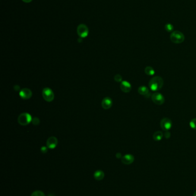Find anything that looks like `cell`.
Listing matches in <instances>:
<instances>
[{
    "mask_svg": "<svg viewBox=\"0 0 196 196\" xmlns=\"http://www.w3.org/2000/svg\"><path fill=\"white\" fill-rule=\"evenodd\" d=\"M164 82L163 79L159 76H154L149 82V87L153 91H158L163 86Z\"/></svg>",
    "mask_w": 196,
    "mask_h": 196,
    "instance_id": "6da1fadb",
    "label": "cell"
},
{
    "mask_svg": "<svg viewBox=\"0 0 196 196\" xmlns=\"http://www.w3.org/2000/svg\"><path fill=\"white\" fill-rule=\"evenodd\" d=\"M170 40L174 44H181L185 40V36L179 31H174L170 35Z\"/></svg>",
    "mask_w": 196,
    "mask_h": 196,
    "instance_id": "7a4b0ae2",
    "label": "cell"
},
{
    "mask_svg": "<svg viewBox=\"0 0 196 196\" xmlns=\"http://www.w3.org/2000/svg\"><path fill=\"white\" fill-rule=\"evenodd\" d=\"M31 115L28 113H22L18 118V122L21 126H27L32 122Z\"/></svg>",
    "mask_w": 196,
    "mask_h": 196,
    "instance_id": "3957f363",
    "label": "cell"
},
{
    "mask_svg": "<svg viewBox=\"0 0 196 196\" xmlns=\"http://www.w3.org/2000/svg\"><path fill=\"white\" fill-rule=\"evenodd\" d=\"M42 96L44 99L48 102H52L54 99L53 91L49 88H45L43 90Z\"/></svg>",
    "mask_w": 196,
    "mask_h": 196,
    "instance_id": "277c9868",
    "label": "cell"
},
{
    "mask_svg": "<svg viewBox=\"0 0 196 196\" xmlns=\"http://www.w3.org/2000/svg\"><path fill=\"white\" fill-rule=\"evenodd\" d=\"M77 34L81 38H85L88 36L89 29L85 24H80L77 27Z\"/></svg>",
    "mask_w": 196,
    "mask_h": 196,
    "instance_id": "5b68a950",
    "label": "cell"
},
{
    "mask_svg": "<svg viewBox=\"0 0 196 196\" xmlns=\"http://www.w3.org/2000/svg\"><path fill=\"white\" fill-rule=\"evenodd\" d=\"M160 127L164 131L169 130L173 125L172 121L167 118H164L162 119L160 121Z\"/></svg>",
    "mask_w": 196,
    "mask_h": 196,
    "instance_id": "8992f818",
    "label": "cell"
},
{
    "mask_svg": "<svg viewBox=\"0 0 196 196\" xmlns=\"http://www.w3.org/2000/svg\"><path fill=\"white\" fill-rule=\"evenodd\" d=\"M152 101L157 105H162L164 102V97L158 92H155L151 96Z\"/></svg>",
    "mask_w": 196,
    "mask_h": 196,
    "instance_id": "52a82bcc",
    "label": "cell"
},
{
    "mask_svg": "<svg viewBox=\"0 0 196 196\" xmlns=\"http://www.w3.org/2000/svg\"><path fill=\"white\" fill-rule=\"evenodd\" d=\"M19 95L20 97L23 99H29L31 98L32 92L31 90L28 88H23L20 91Z\"/></svg>",
    "mask_w": 196,
    "mask_h": 196,
    "instance_id": "ba28073f",
    "label": "cell"
},
{
    "mask_svg": "<svg viewBox=\"0 0 196 196\" xmlns=\"http://www.w3.org/2000/svg\"><path fill=\"white\" fill-rule=\"evenodd\" d=\"M47 147L51 149H53L56 147L58 145V139L54 136L50 137L46 142Z\"/></svg>",
    "mask_w": 196,
    "mask_h": 196,
    "instance_id": "9c48e42d",
    "label": "cell"
},
{
    "mask_svg": "<svg viewBox=\"0 0 196 196\" xmlns=\"http://www.w3.org/2000/svg\"><path fill=\"white\" fill-rule=\"evenodd\" d=\"M120 88L123 92L125 93H128L131 91L132 86L129 82L123 81L120 84Z\"/></svg>",
    "mask_w": 196,
    "mask_h": 196,
    "instance_id": "30bf717a",
    "label": "cell"
},
{
    "mask_svg": "<svg viewBox=\"0 0 196 196\" xmlns=\"http://www.w3.org/2000/svg\"><path fill=\"white\" fill-rule=\"evenodd\" d=\"M134 157L131 154L125 155L122 158V162L125 164H130L134 161Z\"/></svg>",
    "mask_w": 196,
    "mask_h": 196,
    "instance_id": "8fae6325",
    "label": "cell"
},
{
    "mask_svg": "<svg viewBox=\"0 0 196 196\" xmlns=\"http://www.w3.org/2000/svg\"><path fill=\"white\" fill-rule=\"evenodd\" d=\"M101 106L104 109H109L112 106V100L110 98H104L101 103Z\"/></svg>",
    "mask_w": 196,
    "mask_h": 196,
    "instance_id": "7c38bea8",
    "label": "cell"
},
{
    "mask_svg": "<svg viewBox=\"0 0 196 196\" xmlns=\"http://www.w3.org/2000/svg\"><path fill=\"white\" fill-rule=\"evenodd\" d=\"M138 91L139 94L143 96H145L147 97H148V95H149V90L145 86H141L139 87Z\"/></svg>",
    "mask_w": 196,
    "mask_h": 196,
    "instance_id": "4fadbf2b",
    "label": "cell"
},
{
    "mask_svg": "<svg viewBox=\"0 0 196 196\" xmlns=\"http://www.w3.org/2000/svg\"><path fill=\"white\" fill-rule=\"evenodd\" d=\"M104 176H105L104 173L101 170H97L96 172H95L94 174V178L97 181L103 180V178H104Z\"/></svg>",
    "mask_w": 196,
    "mask_h": 196,
    "instance_id": "5bb4252c",
    "label": "cell"
},
{
    "mask_svg": "<svg viewBox=\"0 0 196 196\" xmlns=\"http://www.w3.org/2000/svg\"><path fill=\"white\" fill-rule=\"evenodd\" d=\"M144 72L146 75L148 76H152L155 74V72L154 69L151 66H147L144 69Z\"/></svg>",
    "mask_w": 196,
    "mask_h": 196,
    "instance_id": "9a60e30c",
    "label": "cell"
},
{
    "mask_svg": "<svg viewBox=\"0 0 196 196\" xmlns=\"http://www.w3.org/2000/svg\"><path fill=\"white\" fill-rule=\"evenodd\" d=\"M163 136V134L162 132H161L160 131H157L154 132L153 135V139L154 140L156 141H159L162 139Z\"/></svg>",
    "mask_w": 196,
    "mask_h": 196,
    "instance_id": "2e32d148",
    "label": "cell"
},
{
    "mask_svg": "<svg viewBox=\"0 0 196 196\" xmlns=\"http://www.w3.org/2000/svg\"><path fill=\"white\" fill-rule=\"evenodd\" d=\"M164 29L165 30L168 32H171L173 31V29H174V27H173V25L171 24H167L165 27H164Z\"/></svg>",
    "mask_w": 196,
    "mask_h": 196,
    "instance_id": "e0dca14e",
    "label": "cell"
},
{
    "mask_svg": "<svg viewBox=\"0 0 196 196\" xmlns=\"http://www.w3.org/2000/svg\"><path fill=\"white\" fill-rule=\"evenodd\" d=\"M189 125L192 129L196 130V118H194L190 120Z\"/></svg>",
    "mask_w": 196,
    "mask_h": 196,
    "instance_id": "ac0fdd59",
    "label": "cell"
},
{
    "mask_svg": "<svg viewBox=\"0 0 196 196\" xmlns=\"http://www.w3.org/2000/svg\"><path fill=\"white\" fill-rule=\"evenodd\" d=\"M31 196H45V195L44 194L43 192L40 191V190H37V191H35L34 192H33L31 195Z\"/></svg>",
    "mask_w": 196,
    "mask_h": 196,
    "instance_id": "d6986e66",
    "label": "cell"
},
{
    "mask_svg": "<svg viewBox=\"0 0 196 196\" xmlns=\"http://www.w3.org/2000/svg\"><path fill=\"white\" fill-rule=\"evenodd\" d=\"M114 79H115V80L116 82H120L122 81L123 78H122V76L120 75H119V74H118V75H116L115 76V77H114Z\"/></svg>",
    "mask_w": 196,
    "mask_h": 196,
    "instance_id": "ffe728a7",
    "label": "cell"
},
{
    "mask_svg": "<svg viewBox=\"0 0 196 196\" xmlns=\"http://www.w3.org/2000/svg\"><path fill=\"white\" fill-rule=\"evenodd\" d=\"M32 122L33 125H34L35 126H37L40 123V120L38 118H34L32 119Z\"/></svg>",
    "mask_w": 196,
    "mask_h": 196,
    "instance_id": "44dd1931",
    "label": "cell"
},
{
    "mask_svg": "<svg viewBox=\"0 0 196 196\" xmlns=\"http://www.w3.org/2000/svg\"><path fill=\"white\" fill-rule=\"evenodd\" d=\"M171 136V134L169 131H165V132L164 134V136L166 138V139H169L170 138Z\"/></svg>",
    "mask_w": 196,
    "mask_h": 196,
    "instance_id": "7402d4cb",
    "label": "cell"
},
{
    "mask_svg": "<svg viewBox=\"0 0 196 196\" xmlns=\"http://www.w3.org/2000/svg\"><path fill=\"white\" fill-rule=\"evenodd\" d=\"M41 151L42 153H46L47 152V147L46 146H43L41 148Z\"/></svg>",
    "mask_w": 196,
    "mask_h": 196,
    "instance_id": "603a6c76",
    "label": "cell"
},
{
    "mask_svg": "<svg viewBox=\"0 0 196 196\" xmlns=\"http://www.w3.org/2000/svg\"><path fill=\"white\" fill-rule=\"evenodd\" d=\"M116 156V157H117V158H122V154H121L120 153H117Z\"/></svg>",
    "mask_w": 196,
    "mask_h": 196,
    "instance_id": "cb8c5ba5",
    "label": "cell"
},
{
    "mask_svg": "<svg viewBox=\"0 0 196 196\" xmlns=\"http://www.w3.org/2000/svg\"><path fill=\"white\" fill-rule=\"evenodd\" d=\"M23 2H25V3H30V2H31L32 0H22Z\"/></svg>",
    "mask_w": 196,
    "mask_h": 196,
    "instance_id": "d4e9b609",
    "label": "cell"
},
{
    "mask_svg": "<svg viewBox=\"0 0 196 196\" xmlns=\"http://www.w3.org/2000/svg\"><path fill=\"white\" fill-rule=\"evenodd\" d=\"M193 196H196V192H195L194 193V194H193Z\"/></svg>",
    "mask_w": 196,
    "mask_h": 196,
    "instance_id": "484cf974",
    "label": "cell"
}]
</instances>
